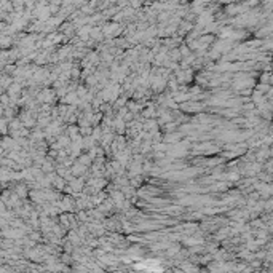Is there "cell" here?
Segmentation results:
<instances>
[{
	"label": "cell",
	"mask_w": 273,
	"mask_h": 273,
	"mask_svg": "<svg viewBox=\"0 0 273 273\" xmlns=\"http://www.w3.org/2000/svg\"><path fill=\"white\" fill-rule=\"evenodd\" d=\"M85 171H86V166L82 165L80 161H75V163H73V166L70 168V172H72L73 176H80V174H83Z\"/></svg>",
	"instance_id": "obj_1"
},
{
	"label": "cell",
	"mask_w": 273,
	"mask_h": 273,
	"mask_svg": "<svg viewBox=\"0 0 273 273\" xmlns=\"http://www.w3.org/2000/svg\"><path fill=\"white\" fill-rule=\"evenodd\" d=\"M13 192L19 196V198H24V196H27V193H29V190H27V185H24V184H19V185H16V187L13 189Z\"/></svg>",
	"instance_id": "obj_2"
},
{
	"label": "cell",
	"mask_w": 273,
	"mask_h": 273,
	"mask_svg": "<svg viewBox=\"0 0 273 273\" xmlns=\"http://www.w3.org/2000/svg\"><path fill=\"white\" fill-rule=\"evenodd\" d=\"M168 56L171 58V61H172V63H176V61H179V59H181V56H182V54H181V51H179V49H171V51L168 53Z\"/></svg>",
	"instance_id": "obj_3"
},
{
	"label": "cell",
	"mask_w": 273,
	"mask_h": 273,
	"mask_svg": "<svg viewBox=\"0 0 273 273\" xmlns=\"http://www.w3.org/2000/svg\"><path fill=\"white\" fill-rule=\"evenodd\" d=\"M10 83L13 85V77L3 75V77H2V88H3V90H7V86H8Z\"/></svg>",
	"instance_id": "obj_4"
},
{
	"label": "cell",
	"mask_w": 273,
	"mask_h": 273,
	"mask_svg": "<svg viewBox=\"0 0 273 273\" xmlns=\"http://www.w3.org/2000/svg\"><path fill=\"white\" fill-rule=\"evenodd\" d=\"M142 115H144L145 118H152V117H155V115H157V112H155V109H153L152 105H150V107H148L147 110H144V112H142Z\"/></svg>",
	"instance_id": "obj_5"
},
{
	"label": "cell",
	"mask_w": 273,
	"mask_h": 273,
	"mask_svg": "<svg viewBox=\"0 0 273 273\" xmlns=\"http://www.w3.org/2000/svg\"><path fill=\"white\" fill-rule=\"evenodd\" d=\"M181 139V134H168L165 136V142H177Z\"/></svg>",
	"instance_id": "obj_6"
},
{
	"label": "cell",
	"mask_w": 273,
	"mask_h": 273,
	"mask_svg": "<svg viewBox=\"0 0 273 273\" xmlns=\"http://www.w3.org/2000/svg\"><path fill=\"white\" fill-rule=\"evenodd\" d=\"M179 51H181V54H182V56H187V58L190 56V51H189V46H187V45H182Z\"/></svg>",
	"instance_id": "obj_7"
},
{
	"label": "cell",
	"mask_w": 273,
	"mask_h": 273,
	"mask_svg": "<svg viewBox=\"0 0 273 273\" xmlns=\"http://www.w3.org/2000/svg\"><path fill=\"white\" fill-rule=\"evenodd\" d=\"M70 73H72V78H78V75H80L78 69H72V70H70Z\"/></svg>",
	"instance_id": "obj_8"
}]
</instances>
